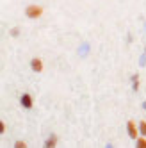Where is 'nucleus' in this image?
I'll use <instances>...</instances> for the list:
<instances>
[{"label": "nucleus", "instance_id": "obj_9", "mask_svg": "<svg viewBox=\"0 0 146 148\" xmlns=\"http://www.w3.org/2000/svg\"><path fill=\"white\" fill-rule=\"evenodd\" d=\"M25 146H27V145H25L23 141H18V143H16V148H25Z\"/></svg>", "mask_w": 146, "mask_h": 148}, {"label": "nucleus", "instance_id": "obj_1", "mask_svg": "<svg viewBox=\"0 0 146 148\" xmlns=\"http://www.w3.org/2000/svg\"><path fill=\"white\" fill-rule=\"evenodd\" d=\"M25 16L27 18H39V16H43V7L38 5V4H30L25 7Z\"/></svg>", "mask_w": 146, "mask_h": 148}, {"label": "nucleus", "instance_id": "obj_5", "mask_svg": "<svg viewBox=\"0 0 146 148\" xmlns=\"http://www.w3.org/2000/svg\"><path fill=\"white\" fill-rule=\"evenodd\" d=\"M55 143H57V137H55V136H52L50 139H46L45 146H48V148H54V146H55Z\"/></svg>", "mask_w": 146, "mask_h": 148}, {"label": "nucleus", "instance_id": "obj_4", "mask_svg": "<svg viewBox=\"0 0 146 148\" xmlns=\"http://www.w3.org/2000/svg\"><path fill=\"white\" fill-rule=\"evenodd\" d=\"M30 68H32L36 73H41L43 71V61H41L39 57H34L32 61H30Z\"/></svg>", "mask_w": 146, "mask_h": 148}, {"label": "nucleus", "instance_id": "obj_6", "mask_svg": "<svg viewBox=\"0 0 146 148\" xmlns=\"http://www.w3.org/2000/svg\"><path fill=\"white\" fill-rule=\"evenodd\" d=\"M135 141H137V146L139 148H146V136L144 137H137Z\"/></svg>", "mask_w": 146, "mask_h": 148}, {"label": "nucleus", "instance_id": "obj_8", "mask_svg": "<svg viewBox=\"0 0 146 148\" xmlns=\"http://www.w3.org/2000/svg\"><path fill=\"white\" fill-rule=\"evenodd\" d=\"M134 89H139V77L134 75Z\"/></svg>", "mask_w": 146, "mask_h": 148}, {"label": "nucleus", "instance_id": "obj_3", "mask_svg": "<svg viewBox=\"0 0 146 148\" xmlns=\"http://www.w3.org/2000/svg\"><path fill=\"white\" fill-rule=\"evenodd\" d=\"M20 102H22V105H23L25 109H32V103H34V100H32V97H30L29 93L22 95V98H20Z\"/></svg>", "mask_w": 146, "mask_h": 148}, {"label": "nucleus", "instance_id": "obj_7", "mask_svg": "<svg viewBox=\"0 0 146 148\" xmlns=\"http://www.w3.org/2000/svg\"><path fill=\"white\" fill-rule=\"evenodd\" d=\"M139 130H141L143 136H146V121H141L139 123Z\"/></svg>", "mask_w": 146, "mask_h": 148}, {"label": "nucleus", "instance_id": "obj_2", "mask_svg": "<svg viewBox=\"0 0 146 148\" xmlns=\"http://www.w3.org/2000/svg\"><path fill=\"white\" fill-rule=\"evenodd\" d=\"M127 132H128V136L132 137V139H137V137H139V132H141V130L137 129V125H135V123L130 120V121L127 123Z\"/></svg>", "mask_w": 146, "mask_h": 148}, {"label": "nucleus", "instance_id": "obj_10", "mask_svg": "<svg viewBox=\"0 0 146 148\" xmlns=\"http://www.w3.org/2000/svg\"><path fill=\"white\" fill-rule=\"evenodd\" d=\"M4 130H5V125H4V121H2V123H0V132L4 134Z\"/></svg>", "mask_w": 146, "mask_h": 148}]
</instances>
